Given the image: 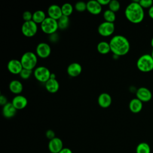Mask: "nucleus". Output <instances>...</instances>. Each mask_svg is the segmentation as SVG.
Returning a JSON list of instances; mask_svg holds the SVG:
<instances>
[{
    "label": "nucleus",
    "instance_id": "nucleus-1",
    "mask_svg": "<svg viewBox=\"0 0 153 153\" xmlns=\"http://www.w3.org/2000/svg\"><path fill=\"white\" fill-rule=\"evenodd\" d=\"M111 51L117 56H124L130 50V45L128 40L121 35L114 36L109 41Z\"/></svg>",
    "mask_w": 153,
    "mask_h": 153
},
{
    "label": "nucleus",
    "instance_id": "nucleus-2",
    "mask_svg": "<svg viewBox=\"0 0 153 153\" xmlns=\"http://www.w3.org/2000/svg\"><path fill=\"white\" fill-rule=\"evenodd\" d=\"M126 19L133 23H140L144 19V10L139 3V1L130 2L124 11Z\"/></svg>",
    "mask_w": 153,
    "mask_h": 153
},
{
    "label": "nucleus",
    "instance_id": "nucleus-3",
    "mask_svg": "<svg viewBox=\"0 0 153 153\" xmlns=\"http://www.w3.org/2000/svg\"><path fill=\"white\" fill-rule=\"evenodd\" d=\"M137 68L143 72H148L153 70V58L149 54L140 56L136 62Z\"/></svg>",
    "mask_w": 153,
    "mask_h": 153
},
{
    "label": "nucleus",
    "instance_id": "nucleus-4",
    "mask_svg": "<svg viewBox=\"0 0 153 153\" xmlns=\"http://www.w3.org/2000/svg\"><path fill=\"white\" fill-rule=\"evenodd\" d=\"M20 62L24 69L32 70L37 64V55L32 51H27L21 57Z\"/></svg>",
    "mask_w": 153,
    "mask_h": 153
},
{
    "label": "nucleus",
    "instance_id": "nucleus-5",
    "mask_svg": "<svg viewBox=\"0 0 153 153\" xmlns=\"http://www.w3.org/2000/svg\"><path fill=\"white\" fill-rule=\"evenodd\" d=\"M42 31L48 35H52L56 32L59 29L57 20L51 17H46L44 22L40 25Z\"/></svg>",
    "mask_w": 153,
    "mask_h": 153
},
{
    "label": "nucleus",
    "instance_id": "nucleus-6",
    "mask_svg": "<svg viewBox=\"0 0 153 153\" xmlns=\"http://www.w3.org/2000/svg\"><path fill=\"white\" fill-rule=\"evenodd\" d=\"M35 78L41 82L45 83L50 79L51 72L50 70L45 66H38L33 71Z\"/></svg>",
    "mask_w": 153,
    "mask_h": 153
},
{
    "label": "nucleus",
    "instance_id": "nucleus-7",
    "mask_svg": "<svg viewBox=\"0 0 153 153\" xmlns=\"http://www.w3.org/2000/svg\"><path fill=\"white\" fill-rule=\"evenodd\" d=\"M21 30L25 36L32 37L38 31V25L32 20L25 22L22 26Z\"/></svg>",
    "mask_w": 153,
    "mask_h": 153
},
{
    "label": "nucleus",
    "instance_id": "nucleus-8",
    "mask_svg": "<svg viewBox=\"0 0 153 153\" xmlns=\"http://www.w3.org/2000/svg\"><path fill=\"white\" fill-rule=\"evenodd\" d=\"M97 31L102 36H109L112 35L115 31V25L114 23L105 21L99 25Z\"/></svg>",
    "mask_w": 153,
    "mask_h": 153
},
{
    "label": "nucleus",
    "instance_id": "nucleus-9",
    "mask_svg": "<svg viewBox=\"0 0 153 153\" xmlns=\"http://www.w3.org/2000/svg\"><path fill=\"white\" fill-rule=\"evenodd\" d=\"M51 47L46 42H40L36 48V54L40 58H47L51 54Z\"/></svg>",
    "mask_w": 153,
    "mask_h": 153
},
{
    "label": "nucleus",
    "instance_id": "nucleus-10",
    "mask_svg": "<svg viewBox=\"0 0 153 153\" xmlns=\"http://www.w3.org/2000/svg\"><path fill=\"white\" fill-rule=\"evenodd\" d=\"M136 98L142 102H147L151 100L152 94L151 91L146 87H141L139 88L136 92Z\"/></svg>",
    "mask_w": 153,
    "mask_h": 153
},
{
    "label": "nucleus",
    "instance_id": "nucleus-11",
    "mask_svg": "<svg viewBox=\"0 0 153 153\" xmlns=\"http://www.w3.org/2000/svg\"><path fill=\"white\" fill-rule=\"evenodd\" d=\"M7 69L10 73L17 75L20 74L23 68L20 60L17 59H11L8 62Z\"/></svg>",
    "mask_w": 153,
    "mask_h": 153
},
{
    "label": "nucleus",
    "instance_id": "nucleus-12",
    "mask_svg": "<svg viewBox=\"0 0 153 153\" xmlns=\"http://www.w3.org/2000/svg\"><path fill=\"white\" fill-rule=\"evenodd\" d=\"M48 148L50 152L59 153L63 148L62 140L59 137H54L50 140L48 143Z\"/></svg>",
    "mask_w": 153,
    "mask_h": 153
},
{
    "label": "nucleus",
    "instance_id": "nucleus-13",
    "mask_svg": "<svg viewBox=\"0 0 153 153\" xmlns=\"http://www.w3.org/2000/svg\"><path fill=\"white\" fill-rule=\"evenodd\" d=\"M102 6L98 1L91 0L87 2V10L91 14L97 15L102 11Z\"/></svg>",
    "mask_w": 153,
    "mask_h": 153
},
{
    "label": "nucleus",
    "instance_id": "nucleus-14",
    "mask_svg": "<svg viewBox=\"0 0 153 153\" xmlns=\"http://www.w3.org/2000/svg\"><path fill=\"white\" fill-rule=\"evenodd\" d=\"M11 103L17 110H20L27 106V100L24 96L19 94L13 97Z\"/></svg>",
    "mask_w": 153,
    "mask_h": 153
},
{
    "label": "nucleus",
    "instance_id": "nucleus-15",
    "mask_svg": "<svg viewBox=\"0 0 153 153\" xmlns=\"http://www.w3.org/2000/svg\"><path fill=\"white\" fill-rule=\"evenodd\" d=\"M47 13L49 17L56 20H58L63 16L61 7L56 4L51 5L47 10Z\"/></svg>",
    "mask_w": 153,
    "mask_h": 153
},
{
    "label": "nucleus",
    "instance_id": "nucleus-16",
    "mask_svg": "<svg viewBox=\"0 0 153 153\" xmlns=\"http://www.w3.org/2000/svg\"><path fill=\"white\" fill-rule=\"evenodd\" d=\"M97 102L100 107L103 108H107L111 105L112 97L108 93H102L99 96Z\"/></svg>",
    "mask_w": 153,
    "mask_h": 153
},
{
    "label": "nucleus",
    "instance_id": "nucleus-17",
    "mask_svg": "<svg viewBox=\"0 0 153 153\" xmlns=\"http://www.w3.org/2000/svg\"><path fill=\"white\" fill-rule=\"evenodd\" d=\"M82 72L81 65L77 63L74 62L71 63L67 68L68 74L72 77H76L78 76Z\"/></svg>",
    "mask_w": 153,
    "mask_h": 153
},
{
    "label": "nucleus",
    "instance_id": "nucleus-18",
    "mask_svg": "<svg viewBox=\"0 0 153 153\" xmlns=\"http://www.w3.org/2000/svg\"><path fill=\"white\" fill-rule=\"evenodd\" d=\"M17 112V109L13 106L11 102H8L2 108V115L7 118L13 117Z\"/></svg>",
    "mask_w": 153,
    "mask_h": 153
},
{
    "label": "nucleus",
    "instance_id": "nucleus-19",
    "mask_svg": "<svg viewBox=\"0 0 153 153\" xmlns=\"http://www.w3.org/2000/svg\"><path fill=\"white\" fill-rule=\"evenodd\" d=\"M128 106L131 112L137 114L140 112L142 109L143 102L137 98H134L130 101Z\"/></svg>",
    "mask_w": 153,
    "mask_h": 153
},
{
    "label": "nucleus",
    "instance_id": "nucleus-20",
    "mask_svg": "<svg viewBox=\"0 0 153 153\" xmlns=\"http://www.w3.org/2000/svg\"><path fill=\"white\" fill-rule=\"evenodd\" d=\"M22 83L17 79L12 80L9 84V89L10 91L15 94L19 95L23 91Z\"/></svg>",
    "mask_w": 153,
    "mask_h": 153
},
{
    "label": "nucleus",
    "instance_id": "nucleus-21",
    "mask_svg": "<svg viewBox=\"0 0 153 153\" xmlns=\"http://www.w3.org/2000/svg\"><path fill=\"white\" fill-rule=\"evenodd\" d=\"M45 87L48 92L55 93L59 89V83L56 79L50 78L45 83Z\"/></svg>",
    "mask_w": 153,
    "mask_h": 153
},
{
    "label": "nucleus",
    "instance_id": "nucleus-22",
    "mask_svg": "<svg viewBox=\"0 0 153 153\" xmlns=\"http://www.w3.org/2000/svg\"><path fill=\"white\" fill-rule=\"evenodd\" d=\"M45 13L42 10H37L33 13L32 21L38 24H41L46 19Z\"/></svg>",
    "mask_w": 153,
    "mask_h": 153
},
{
    "label": "nucleus",
    "instance_id": "nucleus-23",
    "mask_svg": "<svg viewBox=\"0 0 153 153\" xmlns=\"http://www.w3.org/2000/svg\"><path fill=\"white\" fill-rule=\"evenodd\" d=\"M98 52L102 54H106L111 51L110 45L106 41H100L97 45Z\"/></svg>",
    "mask_w": 153,
    "mask_h": 153
},
{
    "label": "nucleus",
    "instance_id": "nucleus-24",
    "mask_svg": "<svg viewBox=\"0 0 153 153\" xmlns=\"http://www.w3.org/2000/svg\"><path fill=\"white\" fill-rule=\"evenodd\" d=\"M136 153H151V147L146 142H140L136 146Z\"/></svg>",
    "mask_w": 153,
    "mask_h": 153
},
{
    "label": "nucleus",
    "instance_id": "nucleus-25",
    "mask_svg": "<svg viewBox=\"0 0 153 153\" xmlns=\"http://www.w3.org/2000/svg\"><path fill=\"white\" fill-rule=\"evenodd\" d=\"M61 9H62V14L67 17H69V16H71L74 11L73 6L70 3H68V2L63 4L61 7Z\"/></svg>",
    "mask_w": 153,
    "mask_h": 153
},
{
    "label": "nucleus",
    "instance_id": "nucleus-26",
    "mask_svg": "<svg viewBox=\"0 0 153 153\" xmlns=\"http://www.w3.org/2000/svg\"><path fill=\"white\" fill-rule=\"evenodd\" d=\"M103 19H105V22H111V23H114V22L116 19V16H115V13L112 11L110 10H106L104 11L103 14Z\"/></svg>",
    "mask_w": 153,
    "mask_h": 153
},
{
    "label": "nucleus",
    "instance_id": "nucleus-27",
    "mask_svg": "<svg viewBox=\"0 0 153 153\" xmlns=\"http://www.w3.org/2000/svg\"><path fill=\"white\" fill-rule=\"evenodd\" d=\"M58 26H59V29L63 30L67 29V27L69 26V17L65 16H62L58 20Z\"/></svg>",
    "mask_w": 153,
    "mask_h": 153
},
{
    "label": "nucleus",
    "instance_id": "nucleus-28",
    "mask_svg": "<svg viewBox=\"0 0 153 153\" xmlns=\"http://www.w3.org/2000/svg\"><path fill=\"white\" fill-rule=\"evenodd\" d=\"M109 10L115 13L120 8V3L117 0H111L108 5Z\"/></svg>",
    "mask_w": 153,
    "mask_h": 153
},
{
    "label": "nucleus",
    "instance_id": "nucleus-29",
    "mask_svg": "<svg viewBox=\"0 0 153 153\" xmlns=\"http://www.w3.org/2000/svg\"><path fill=\"white\" fill-rule=\"evenodd\" d=\"M74 7L77 11L83 12L87 10V3L83 1H79L75 4Z\"/></svg>",
    "mask_w": 153,
    "mask_h": 153
},
{
    "label": "nucleus",
    "instance_id": "nucleus-30",
    "mask_svg": "<svg viewBox=\"0 0 153 153\" xmlns=\"http://www.w3.org/2000/svg\"><path fill=\"white\" fill-rule=\"evenodd\" d=\"M32 74V70H29V69L23 68L19 75L22 79H27Z\"/></svg>",
    "mask_w": 153,
    "mask_h": 153
},
{
    "label": "nucleus",
    "instance_id": "nucleus-31",
    "mask_svg": "<svg viewBox=\"0 0 153 153\" xmlns=\"http://www.w3.org/2000/svg\"><path fill=\"white\" fill-rule=\"evenodd\" d=\"M139 3L140 6L144 8H149L153 5V1L152 0H140L139 1Z\"/></svg>",
    "mask_w": 153,
    "mask_h": 153
},
{
    "label": "nucleus",
    "instance_id": "nucleus-32",
    "mask_svg": "<svg viewBox=\"0 0 153 153\" xmlns=\"http://www.w3.org/2000/svg\"><path fill=\"white\" fill-rule=\"evenodd\" d=\"M32 16L33 14H32L30 11H26L23 13V19L24 20L25 22H28L32 20Z\"/></svg>",
    "mask_w": 153,
    "mask_h": 153
},
{
    "label": "nucleus",
    "instance_id": "nucleus-33",
    "mask_svg": "<svg viewBox=\"0 0 153 153\" xmlns=\"http://www.w3.org/2000/svg\"><path fill=\"white\" fill-rule=\"evenodd\" d=\"M45 136L49 140H51L53 138L56 137H55V133H54V131L53 130H50V129L46 131V132H45Z\"/></svg>",
    "mask_w": 153,
    "mask_h": 153
},
{
    "label": "nucleus",
    "instance_id": "nucleus-34",
    "mask_svg": "<svg viewBox=\"0 0 153 153\" xmlns=\"http://www.w3.org/2000/svg\"><path fill=\"white\" fill-rule=\"evenodd\" d=\"M7 103H8L7 102V99L5 97V96H4L3 94H1V96H0V105L1 106H4Z\"/></svg>",
    "mask_w": 153,
    "mask_h": 153
},
{
    "label": "nucleus",
    "instance_id": "nucleus-35",
    "mask_svg": "<svg viewBox=\"0 0 153 153\" xmlns=\"http://www.w3.org/2000/svg\"><path fill=\"white\" fill-rule=\"evenodd\" d=\"M98 2H99V4L102 5V6H103V5H108L109 2H110V0H97Z\"/></svg>",
    "mask_w": 153,
    "mask_h": 153
},
{
    "label": "nucleus",
    "instance_id": "nucleus-36",
    "mask_svg": "<svg viewBox=\"0 0 153 153\" xmlns=\"http://www.w3.org/2000/svg\"><path fill=\"white\" fill-rule=\"evenodd\" d=\"M59 153H72V151L68 148H63Z\"/></svg>",
    "mask_w": 153,
    "mask_h": 153
},
{
    "label": "nucleus",
    "instance_id": "nucleus-37",
    "mask_svg": "<svg viewBox=\"0 0 153 153\" xmlns=\"http://www.w3.org/2000/svg\"><path fill=\"white\" fill-rule=\"evenodd\" d=\"M148 15L151 19H153V5L148 9Z\"/></svg>",
    "mask_w": 153,
    "mask_h": 153
},
{
    "label": "nucleus",
    "instance_id": "nucleus-38",
    "mask_svg": "<svg viewBox=\"0 0 153 153\" xmlns=\"http://www.w3.org/2000/svg\"><path fill=\"white\" fill-rule=\"evenodd\" d=\"M50 78H52V79H56V75H55V74H51Z\"/></svg>",
    "mask_w": 153,
    "mask_h": 153
},
{
    "label": "nucleus",
    "instance_id": "nucleus-39",
    "mask_svg": "<svg viewBox=\"0 0 153 153\" xmlns=\"http://www.w3.org/2000/svg\"><path fill=\"white\" fill-rule=\"evenodd\" d=\"M151 46H152V48H153V37L152 38V39H151Z\"/></svg>",
    "mask_w": 153,
    "mask_h": 153
},
{
    "label": "nucleus",
    "instance_id": "nucleus-40",
    "mask_svg": "<svg viewBox=\"0 0 153 153\" xmlns=\"http://www.w3.org/2000/svg\"><path fill=\"white\" fill-rule=\"evenodd\" d=\"M151 56H152V58H153V48H152V52H151Z\"/></svg>",
    "mask_w": 153,
    "mask_h": 153
},
{
    "label": "nucleus",
    "instance_id": "nucleus-41",
    "mask_svg": "<svg viewBox=\"0 0 153 153\" xmlns=\"http://www.w3.org/2000/svg\"><path fill=\"white\" fill-rule=\"evenodd\" d=\"M49 153H53V152H49Z\"/></svg>",
    "mask_w": 153,
    "mask_h": 153
}]
</instances>
